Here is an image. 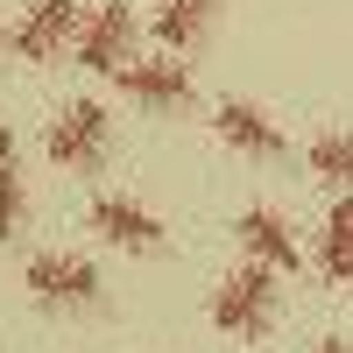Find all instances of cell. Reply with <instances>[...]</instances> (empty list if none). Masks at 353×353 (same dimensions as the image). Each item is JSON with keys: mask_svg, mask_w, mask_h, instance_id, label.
Returning <instances> with one entry per match:
<instances>
[{"mask_svg": "<svg viewBox=\"0 0 353 353\" xmlns=\"http://www.w3.org/2000/svg\"><path fill=\"white\" fill-rule=\"evenodd\" d=\"M212 128H219L226 149H241V156H261V163L283 156V128H276L261 106H248V99H226V106L212 113Z\"/></svg>", "mask_w": 353, "mask_h": 353, "instance_id": "9c48e42d", "label": "cell"}, {"mask_svg": "<svg viewBox=\"0 0 353 353\" xmlns=\"http://www.w3.org/2000/svg\"><path fill=\"white\" fill-rule=\"evenodd\" d=\"M106 149H113V121H106L99 99H78L50 121V163L57 170H99Z\"/></svg>", "mask_w": 353, "mask_h": 353, "instance_id": "7a4b0ae2", "label": "cell"}, {"mask_svg": "<svg viewBox=\"0 0 353 353\" xmlns=\"http://www.w3.org/2000/svg\"><path fill=\"white\" fill-rule=\"evenodd\" d=\"M311 176L332 191H353V134H318L311 141Z\"/></svg>", "mask_w": 353, "mask_h": 353, "instance_id": "7c38bea8", "label": "cell"}, {"mask_svg": "<svg viewBox=\"0 0 353 353\" xmlns=\"http://www.w3.org/2000/svg\"><path fill=\"white\" fill-rule=\"evenodd\" d=\"M212 325L233 332V339H261L276 325V269H241V276H226L212 290Z\"/></svg>", "mask_w": 353, "mask_h": 353, "instance_id": "6da1fadb", "label": "cell"}, {"mask_svg": "<svg viewBox=\"0 0 353 353\" xmlns=\"http://www.w3.org/2000/svg\"><path fill=\"white\" fill-rule=\"evenodd\" d=\"M233 241L248 248V261H261V269H276V276H290V269L304 261V248H297V233H290V219L269 212V205H254V212L233 219Z\"/></svg>", "mask_w": 353, "mask_h": 353, "instance_id": "52a82bcc", "label": "cell"}, {"mask_svg": "<svg viewBox=\"0 0 353 353\" xmlns=\"http://www.w3.org/2000/svg\"><path fill=\"white\" fill-rule=\"evenodd\" d=\"M0 50H8V21H0Z\"/></svg>", "mask_w": 353, "mask_h": 353, "instance_id": "9a60e30c", "label": "cell"}, {"mask_svg": "<svg viewBox=\"0 0 353 353\" xmlns=\"http://www.w3.org/2000/svg\"><path fill=\"white\" fill-rule=\"evenodd\" d=\"M128 50H134V14L121 0H106V8H92L78 21V64L85 71H121Z\"/></svg>", "mask_w": 353, "mask_h": 353, "instance_id": "5b68a950", "label": "cell"}, {"mask_svg": "<svg viewBox=\"0 0 353 353\" xmlns=\"http://www.w3.org/2000/svg\"><path fill=\"white\" fill-rule=\"evenodd\" d=\"M113 78H121V92H128L134 106H156V113L191 99V71L176 64V50H170V57H128Z\"/></svg>", "mask_w": 353, "mask_h": 353, "instance_id": "8992f818", "label": "cell"}, {"mask_svg": "<svg viewBox=\"0 0 353 353\" xmlns=\"http://www.w3.org/2000/svg\"><path fill=\"white\" fill-rule=\"evenodd\" d=\"M78 21H85V8H78V0H28L8 43L28 57V64H57V57L78 43Z\"/></svg>", "mask_w": 353, "mask_h": 353, "instance_id": "277c9868", "label": "cell"}, {"mask_svg": "<svg viewBox=\"0 0 353 353\" xmlns=\"http://www.w3.org/2000/svg\"><path fill=\"white\" fill-rule=\"evenodd\" d=\"M28 290H36V304H50V311H92L106 297L99 269L78 261V254H36L28 261Z\"/></svg>", "mask_w": 353, "mask_h": 353, "instance_id": "3957f363", "label": "cell"}, {"mask_svg": "<svg viewBox=\"0 0 353 353\" xmlns=\"http://www.w3.org/2000/svg\"><path fill=\"white\" fill-rule=\"evenodd\" d=\"M212 21H219V0H156V43L176 57L212 36Z\"/></svg>", "mask_w": 353, "mask_h": 353, "instance_id": "30bf717a", "label": "cell"}, {"mask_svg": "<svg viewBox=\"0 0 353 353\" xmlns=\"http://www.w3.org/2000/svg\"><path fill=\"white\" fill-rule=\"evenodd\" d=\"M318 353H353V346L346 339H318Z\"/></svg>", "mask_w": 353, "mask_h": 353, "instance_id": "5bb4252c", "label": "cell"}, {"mask_svg": "<svg viewBox=\"0 0 353 353\" xmlns=\"http://www.w3.org/2000/svg\"><path fill=\"white\" fill-rule=\"evenodd\" d=\"M92 233L106 248H121V254H156L163 248V219L149 205H134V198H99L92 205Z\"/></svg>", "mask_w": 353, "mask_h": 353, "instance_id": "ba28073f", "label": "cell"}, {"mask_svg": "<svg viewBox=\"0 0 353 353\" xmlns=\"http://www.w3.org/2000/svg\"><path fill=\"white\" fill-rule=\"evenodd\" d=\"M318 276H325L332 290H353V191L332 205L325 233H318Z\"/></svg>", "mask_w": 353, "mask_h": 353, "instance_id": "8fae6325", "label": "cell"}, {"mask_svg": "<svg viewBox=\"0 0 353 353\" xmlns=\"http://www.w3.org/2000/svg\"><path fill=\"white\" fill-rule=\"evenodd\" d=\"M21 212H28L21 170H14V156H0V241H14V233H21Z\"/></svg>", "mask_w": 353, "mask_h": 353, "instance_id": "4fadbf2b", "label": "cell"}]
</instances>
